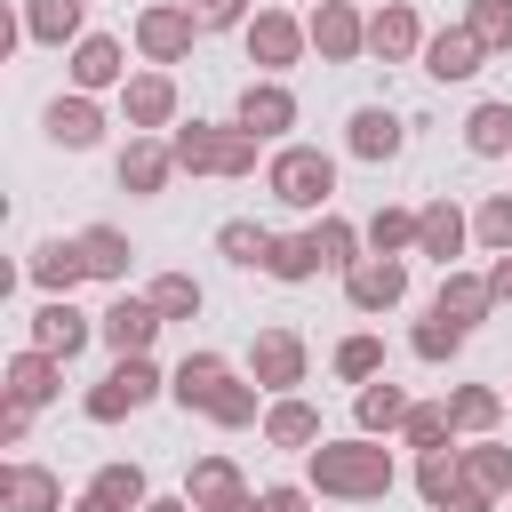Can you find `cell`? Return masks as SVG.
Masks as SVG:
<instances>
[{
    "mask_svg": "<svg viewBox=\"0 0 512 512\" xmlns=\"http://www.w3.org/2000/svg\"><path fill=\"white\" fill-rule=\"evenodd\" d=\"M304 472H312V488L320 496H344V504H368V496H392V448L376 440V432H352V440H320V448H304Z\"/></svg>",
    "mask_w": 512,
    "mask_h": 512,
    "instance_id": "1",
    "label": "cell"
},
{
    "mask_svg": "<svg viewBox=\"0 0 512 512\" xmlns=\"http://www.w3.org/2000/svg\"><path fill=\"white\" fill-rule=\"evenodd\" d=\"M168 144H176V168H184V176H256V144H264V136H248L240 120H232V128L192 120V128H168Z\"/></svg>",
    "mask_w": 512,
    "mask_h": 512,
    "instance_id": "2",
    "label": "cell"
},
{
    "mask_svg": "<svg viewBox=\"0 0 512 512\" xmlns=\"http://www.w3.org/2000/svg\"><path fill=\"white\" fill-rule=\"evenodd\" d=\"M264 192L280 208H304V216H328V192H336V160L320 144H280L264 160Z\"/></svg>",
    "mask_w": 512,
    "mask_h": 512,
    "instance_id": "3",
    "label": "cell"
},
{
    "mask_svg": "<svg viewBox=\"0 0 512 512\" xmlns=\"http://www.w3.org/2000/svg\"><path fill=\"white\" fill-rule=\"evenodd\" d=\"M168 384H160V368H152V352H120L112 360V376L88 392V424H120V416H136L144 400H160Z\"/></svg>",
    "mask_w": 512,
    "mask_h": 512,
    "instance_id": "4",
    "label": "cell"
},
{
    "mask_svg": "<svg viewBox=\"0 0 512 512\" xmlns=\"http://www.w3.org/2000/svg\"><path fill=\"white\" fill-rule=\"evenodd\" d=\"M192 40H200V16H192L184 0H152V8L136 16V56H144V64H184Z\"/></svg>",
    "mask_w": 512,
    "mask_h": 512,
    "instance_id": "5",
    "label": "cell"
},
{
    "mask_svg": "<svg viewBox=\"0 0 512 512\" xmlns=\"http://www.w3.org/2000/svg\"><path fill=\"white\" fill-rule=\"evenodd\" d=\"M240 40H248V64L280 80V72H288V64L304 56V40H312V32H304V24L288 16V8H256V16L240 24Z\"/></svg>",
    "mask_w": 512,
    "mask_h": 512,
    "instance_id": "6",
    "label": "cell"
},
{
    "mask_svg": "<svg viewBox=\"0 0 512 512\" xmlns=\"http://www.w3.org/2000/svg\"><path fill=\"white\" fill-rule=\"evenodd\" d=\"M408 296V256H360L344 272V304L352 312H392Z\"/></svg>",
    "mask_w": 512,
    "mask_h": 512,
    "instance_id": "7",
    "label": "cell"
},
{
    "mask_svg": "<svg viewBox=\"0 0 512 512\" xmlns=\"http://www.w3.org/2000/svg\"><path fill=\"white\" fill-rule=\"evenodd\" d=\"M304 360H312V352H304L296 328H264V336L248 344V376H256L264 392H296V384H304Z\"/></svg>",
    "mask_w": 512,
    "mask_h": 512,
    "instance_id": "8",
    "label": "cell"
},
{
    "mask_svg": "<svg viewBox=\"0 0 512 512\" xmlns=\"http://www.w3.org/2000/svg\"><path fill=\"white\" fill-rule=\"evenodd\" d=\"M304 32H312L320 64H352V56H368V16H360L352 0H320Z\"/></svg>",
    "mask_w": 512,
    "mask_h": 512,
    "instance_id": "9",
    "label": "cell"
},
{
    "mask_svg": "<svg viewBox=\"0 0 512 512\" xmlns=\"http://www.w3.org/2000/svg\"><path fill=\"white\" fill-rule=\"evenodd\" d=\"M120 112H128V136H160L176 120V80L168 72H128L120 80Z\"/></svg>",
    "mask_w": 512,
    "mask_h": 512,
    "instance_id": "10",
    "label": "cell"
},
{
    "mask_svg": "<svg viewBox=\"0 0 512 512\" xmlns=\"http://www.w3.org/2000/svg\"><path fill=\"white\" fill-rule=\"evenodd\" d=\"M168 320H160V304L152 296H112L104 312H96V336L112 344V352H152V336H160Z\"/></svg>",
    "mask_w": 512,
    "mask_h": 512,
    "instance_id": "11",
    "label": "cell"
},
{
    "mask_svg": "<svg viewBox=\"0 0 512 512\" xmlns=\"http://www.w3.org/2000/svg\"><path fill=\"white\" fill-rule=\"evenodd\" d=\"M0 512H64V480L32 456H8L0 464Z\"/></svg>",
    "mask_w": 512,
    "mask_h": 512,
    "instance_id": "12",
    "label": "cell"
},
{
    "mask_svg": "<svg viewBox=\"0 0 512 512\" xmlns=\"http://www.w3.org/2000/svg\"><path fill=\"white\" fill-rule=\"evenodd\" d=\"M112 168H120V192H144V200H152V192H168V176H176V144H168V136H128Z\"/></svg>",
    "mask_w": 512,
    "mask_h": 512,
    "instance_id": "13",
    "label": "cell"
},
{
    "mask_svg": "<svg viewBox=\"0 0 512 512\" xmlns=\"http://www.w3.org/2000/svg\"><path fill=\"white\" fill-rule=\"evenodd\" d=\"M232 384V360L224 352H184L176 360V376H168V400L184 408V416H208V400Z\"/></svg>",
    "mask_w": 512,
    "mask_h": 512,
    "instance_id": "14",
    "label": "cell"
},
{
    "mask_svg": "<svg viewBox=\"0 0 512 512\" xmlns=\"http://www.w3.org/2000/svg\"><path fill=\"white\" fill-rule=\"evenodd\" d=\"M232 120H240L248 136H288V128H296V96H288V88L264 72V80H248V88H240Z\"/></svg>",
    "mask_w": 512,
    "mask_h": 512,
    "instance_id": "15",
    "label": "cell"
},
{
    "mask_svg": "<svg viewBox=\"0 0 512 512\" xmlns=\"http://www.w3.org/2000/svg\"><path fill=\"white\" fill-rule=\"evenodd\" d=\"M464 240H472V224H464V208L456 200H424L416 208V256H432L440 272L464 256Z\"/></svg>",
    "mask_w": 512,
    "mask_h": 512,
    "instance_id": "16",
    "label": "cell"
},
{
    "mask_svg": "<svg viewBox=\"0 0 512 512\" xmlns=\"http://www.w3.org/2000/svg\"><path fill=\"white\" fill-rule=\"evenodd\" d=\"M432 312H440L448 328H464V336H472V328L496 312V296H488V272H456V264H448V272H440V296H432Z\"/></svg>",
    "mask_w": 512,
    "mask_h": 512,
    "instance_id": "17",
    "label": "cell"
},
{
    "mask_svg": "<svg viewBox=\"0 0 512 512\" xmlns=\"http://www.w3.org/2000/svg\"><path fill=\"white\" fill-rule=\"evenodd\" d=\"M16 408H48L56 392H64V360L56 352H40V344H24L16 360H8V384H0Z\"/></svg>",
    "mask_w": 512,
    "mask_h": 512,
    "instance_id": "18",
    "label": "cell"
},
{
    "mask_svg": "<svg viewBox=\"0 0 512 512\" xmlns=\"http://www.w3.org/2000/svg\"><path fill=\"white\" fill-rule=\"evenodd\" d=\"M368 56H384V64L424 56V24H416V8H408V0H384V8L368 16Z\"/></svg>",
    "mask_w": 512,
    "mask_h": 512,
    "instance_id": "19",
    "label": "cell"
},
{
    "mask_svg": "<svg viewBox=\"0 0 512 512\" xmlns=\"http://www.w3.org/2000/svg\"><path fill=\"white\" fill-rule=\"evenodd\" d=\"M480 56H488V48H480L472 24H440V32L424 40V72H432V80H472Z\"/></svg>",
    "mask_w": 512,
    "mask_h": 512,
    "instance_id": "20",
    "label": "cell"
},
{
    "mask_svg": "<svg viewBox=\"0 0 512 512\" xmlns=\"http://www.w3.org/2000/svg\"><path fill=\"white\" fill-rule=\"evenodd\" d=\"M128 80V48L112 40V32H88V40H72V88H120Z\"/></svg>",
    "mask_w": 512,
    "mask_h": 512,
    "instance_id": "21",
    "label": "cell"
},
{
    "mask_svg": "<svg viewBox=\"0 0 512 512\" xmlns=\"http://www.w3.org/2000/svg\"><path fill=\"white\" fill-rule=\"evenodd\" d=\"M88 336H96V320H88V312H72V296H48V304L32 312V344H40V352H56V360H72Z\"/></svg>",
    "mask_w": 512,
    "mask_h": 512,
    "instance_id": "22",
    "label": "cell"
},
{
    "mask_svg": "<svg viewBox=\"0 0 512 512\" xmlns=\"http://www.w3.org/2000/svg\"><path fill=\"white\" fill-rule=\"evenodd\" d=\"M48 136H56L64 152H88V144H104V112H96V96H88V88L56 96V104H48Z\"/></svg>",
    "mask_w": 512,
    "mask_h": 512,
    "instance_id": "23",
    "label": "cell"
},
{
    "mask_svg": "<svg viewBox=\"0 0 512 512\" xmlns=\"http://www.w3.org/2000/svg\"><path fill=\"white\" fill-rule=\"evenodd\" d=\"M344 144H352V160H392L400 144H408V128H400V112H384V104H360L352 112V128H344Z\"/></svg>",
    "mask_w": 512,
    "mask_h": 512,
    "instance_id": "24",
    "label": "cell"
},
{
    "mask_svg": "<svg viewBox=\"0 0 512 512\" xmlns=\"http://www.w3.org/2000/svg\"><path fill=\"white\" fill-rule=\"evenodd\" d=\"M80 24H88V0H24V40H40V48L88 40Z\"/></svg>",
    "mask_w": 512,
    "mask_h": 512,
    "instance_id": "25",
    "label": "cell"
},
{
    "mask_svg": "<svg viewBox=\"0 0 512 512\" xmlns=\"http://www.w3.org/2000/svg\"><path fill=\"white\" fill-rule=\"evenodd\" d=\"M408 408H416V400H408V392H400L392 376H368V384H360V400H352L360 432H376V440H392V432L408 424Z\"/></svg>",
    "mask_w": 512,
    "mask_h": 512,
    "instance_id": "26",
    "label": "cell"
},
{
    "mask_svg": "<svg viewBox=\"0 0 512 512\" xmlns=\"http://www.w3.org/2000/svg\"><path fill=\"white\" fill-rule=\"evenodd\" d=\"M80 280H88L80 240H40V248H32V288H40V296H72Z\"/></svg>",
    "mask_w": 512,
    "mask_h": 512,
    "instance_id": "27",
    "label": "cell"
},
{
    "mask_svg": "<svg viewBox=\"0 0 512 512\" xmlns=\"http://www.w3.org/2000/svg\"><path fill=\"white\" fill-rule=\"evenodd\" d=\"M264 440H272V448H320V408L296 400V392H280V400L264 408Z\"/></svg>",
    "mask_w": 512,
    "mask_h": 512,
    "instance_id": "28",
    "label": "cell"
},
{
    "mask_svg": "<svg viewBox=\"0 0 512 512\" xmlns=\"http://www.w3.org/2000/svg\"><path fill=\"white\" fill-rule=\"evenodd\" d=\"M80 264H88V280H128L136 248H128L120 224H88V232H80Z\"/></svg>",
    "mask_w": 512,
    "mask_h": 512,
    "instance_id": "29",
    "label": "cell"
},
{
    "mask_svg": "<svg viewBox=\"0 0 512 512\" xmlns=\"http://www.w3.org/2000/svg\"><path fill=\"white\" fill-rule=\"evenodd\" d=\"M184 496H192L200 512H216V504L248 496V480H240V464H232V456H200V464L184 472Z\"/></svg>",
    "mask_w": 512,
    "mask_h": 512,
    "instance_id": "30",
    "label": "cell"
},
{
    "mask_svg": "<svg viewBox=\"0 0 512 512\" xmlns=\"http://www.w3.org/2000/svg\"><path fill=\"white\" fill-rule=\"evenodd\" d=\"M456 488H464V448H424V456H416V496L440 512Z\"/></svg>",
    "mask_w": 512,
    "mask_h": 512,
    "instance_id": "31",
    "label": "cell"
},
{
    "mask_svg": "<svg viewBox=\"0 0 512 512\" xmlns=\"http://www.w3.org/2000/svg\"><path fill=\"white\" fill-rule=\"evenodd\" d=\"M264 272H272V280H288V288H296V280H312V272H320V248H312V232H272V248H264Z\"/></svg>",
    "mask_w": 512,
    "mask_h": 512,
    "instance_id": "32",
    "label": "cell"
},
{
    "mask_svg": "<svg viewBox=\"0 0 512 512\" xmlns=\"http://www.w3.org/2000/svg\"><path fill=\"white\" fill-rule=\"evenodd\" d=\"M360 240H368V256H408L416 248V208H376L360 224Z\"/></svg>",
    "mask_w": 512,
    "mask_h": 512,
    "instance_id": "33",
    "label": "cell"
},
{
    "mask_svg": "<svg viewBox=\"0 0 512 512\" xmlns=\"http://www.w3.org/2000/svg\"><path fill=\"white\" fill-rule=\"evenodd\" d=\"M448 416H456V432H496L504 392H496V384H456V392H448Z\"/></svg>",
    "mask_w": 512,
    "mask_h": 512,
    "instance_id": "34",
    "label": "cell"
},
{
    "mask_svg": "<svg viewBox=\"0 0 512 512\" xmlns=\"http://www.w3.org/2000/svg\"><path fill=\"white\" fill-rule=\"evenodd\" d=\"M464 480L488 488V496H512V448H496V440L480 432V440L464 448Z\"/></svg>",
    "mask_w": 512,
    "mask_h": 512,
    "instance_id": "35",
    "label": "cell"
},
{
    "mask_svg": "<svg viewBox=\"0 0 512 512\" xmlns=\"http://www.w3.org/2000/svg\"><path fill=\"white\" fill-rule=\"evenodd\" d=\"M464 144H472L480 160L512 152V104H472V112H464Z\"/></svg>",
    "mask_w": 512,
    "mask_h": 512,
    "instance_id": "36",
    "label": "cell"
},
{
    "mask_svg": "<svg viewBox=\"0 0 512 512\" xmlns=\"http://www.w3.org/2000/svg\"><path fill=\"white\" fill-rule=\"evenodd\" d=\"M312 248H320V272H352V264H360V224L320 216V224H312Z\"/></svg>",
    "mask_w": 512,
    "mask_h": 512,
    "instance_id": "37",
    "label": "cell"
},
{
    "mask_svg": "<svg viewBox=\"0 0 512 512\" xmlns=\"http://www.w3.org/2000/svg\"><path fill=\"white\" fill-rule=\"evenodd\" d=\"M400 440L424 456V448H448L456 440V416H448V400H416L408 408V424H400Z\"/></svg>",
    "mask_w": 512,
    "mask_h": 512,
    "instance_id": "38",
    "label": "cell"
},
{
    "mask_svg": "<svg viewBox=\"0 0 512 512\" xmlns=\"http://www.w3.org/2000/svg\"><path fill=\"white\" fill-rule=\"evenodd\" d=\"M88 488H96L104 504H120V512H144V504H152V480H144V464H104Z\"/></svg>",
    "mask_w": 512,
    "mask_h": 512,
    "instance_id": "39",
    "label": "cell"
},
{
    "mask_svg": "<svg viewBox=\"0 0 512 512\" xmlns=\"http://www.w3.org/2000/svg\"><path fill=\"white\" fill-rule=\"evenodd\" d=\"M144 296H152V304H160V320H200V304H208V296H200V280H192V272H160V280H152V288H144Z\"/></svg>",
    "mask_w": 512,
    "mask_h": 512,
    "instance_id": "40",
    "label": "cell"
},
{
    "mask_svg": "<svg viewBox=\"0 0 512 512\" xmlns=\"http://www.w3.org/2000/svg\"><path fill=\"white\" fill-rule=\"evenodd\" d=\"M464 24L480 32V48H488V56H512V0H472V8H464Z\"/></svg>",
    "mask_w": 512,
    "mask_h": 512,
    "instance_id": "41",
    "label": "cell"
},
{
    "mask_svg": "<svg viewBox=\"0 0 512 512\" xmlns=\"http://www.w3.org/2000/svg\"><path fill=\"white\" fill-rule=\"evenodd\" d=\"M216 248H224V264H256V272H264V248H272V232H264V224H248V216H232V224L216 232Z\"/></svg>",
    "mask_w": 512,
    "mask_h": 512,
    "instance_id": "42",
    "label": "cell"
},
{
    "mask_svg": "<svg viewBox=\"0 0 512 512\" xmlns=\"http://www.w3.org/2000/svg\"><path fill=\"white\" fill-rule=\"evenodd\" d=\"M256 392H264L256 376H248V384L232 376V384H224V392L208 400V424H224V432H240V424H256Z\"/></svg>",
    "mask_w": 512,
    "mask_h": 512,
    "instance_id": "43",
    "label": "cell"
},
{
    "mask_svg": "<svg viewBox=\"0 0 512 512\" xmlns=\"http://www.w3.org/2000/svg\"><path fill=\"white\" fill-rule=\"evenodd\" d=\"M472 240H480L488 256H504V248H512V192H488V200H480V216H472Z\"/></svg>",
    "mask_w": 512,
    "mask_h": 512,
    "instance_id": "44",
    "label": "cell"
},
{
    "mask_svg": "<svg viewBox=\"0 0 512 512\" xmlns=\"http://www.w3.org/2000/svg\"><path fill=\"white\" fill-rule=\"evenodd\" d=\"M408 352H416V360H456V352H464V328H448V320L432 312V320L408 328Z\"/></svg>",
    "mask_w": 512,
    "mask_h": 512,
    "instance_id": "45",
    "label": "cell"
},
{
    "mask_svg": "<svg viewBox=\"0 0 512 512\" xmlns=\"http://www.w3.org/2000/svg\"><path fill=\"white\" fill-rule=\"evenodd\" d=\"M336 376H344V384L384 376V344H376V336H344V344H336Z\"/></svg>",
    "mask_w": 512,
    "mask_h": 512,
    "instance_id": "46",
    "label": "cell"
},
{
    "mask_svg": "<svg viewBox=\"0 0 512 512\" xmlns=\"http://www.w3.org/2000/svg\"><path fill=\"white\" fill-rule=\"evenodd\" d=\"M184 8H192V16H200V32H240V24H248V16H256V8H248V0H184Z\"/></svg>",
    "mask_w": 512,
    "mask_h": 512,
    "instance_id": "47",
    "label": "cell"
},
{
    "mask_svg": "<svg viewBox=\"0 0 512 512\" xmlns=\"http://www.w3.org/2000/svg\"><path fill=\"white\" fill-rule=\"evenodd\" d=\"M24 432H32V408L8 400V408H0V448H24Z\"/></svg>",
    "mask_w": 512,
    "mask_h": 512,
    "instance_id": "48",
    "label": "cell"
},
{
    "mask_svg": "<svg viewBox=\"0 0 512 512\" xmlns=\"http://www.w3.org/2000/svg\"><path fill=\"white\" fill-rule=\"evenodd\" d=\"M440 512H496V496H488V488H472V480H464V488H456V496H448V504H440Z\"/></svg>",
    "mask_w": 512,
    "mask_h": 512,
    "instance_id": "49",
    "label": "cell"
},
{
    "mask_svg": "<svg viewBox=\"0 0 512 512\" xmlns=\"http://www.w3.org/2000/svg\"><path fill=\"white\" fill-rule=\"evenodd\" d=\"M488 296H496V304H512V248L488 264Z\"/></svg>",
    "mask_w": 512,
    "mask_h": 512,
    "instance_id": "50",
    "label": "cell"
},
{
    "mask_svg": "<svg viewBox=\"0 0 512 512\" xmlns=\"http://www.w3.org/2000/svg\"><path fill=\"white\" fill-rule=\"evenodd\" d=\"M264 512H312L304 488H264Z\"/></svg>",
    "mask_w": 512,
    "mask_h": 512,
    "instance_id": "51",
    "label": "cell"
},
{
    "mask_svg": "<svg viewBox=\"0 0 512 512\" xmlns=\"http://www.w3.org/2000/svg\"><path fill=\"white\" fill-rule=\"evenodd\" d=\"M144 512H200V504H192V496H152Z\"/></svg>",
    "mask_w": 512,
    "mask_h": 512,
    "instance_id": "52",
    "label": "cell"
},
{
    "mask_svg": "<svg viewBox=\"0 0 512 512\" xmlns=\"http://www.w3.org/2000/svg\"><path fill=\"white\" fill-rule=\"evenodd\" d=\"M72 512H120V504H104L96 488H80V504H72Z\"/></svg>",
    "mask_w": 512,
    "mask_h": 512,
    "instance_id": "53",
    "label": "cell"
},
{
    "mask_svg": "<svg viewBox=\"0 0 512 512\" xmlns=\"http://www.w3.org/2000/svg\"><path fill=\"white\" fill-rule=\"evenodd\" d=\"M216 512H264V496H232V504H216Z\"/></svg>",
    "mask_w": 512,
    "mask_h": 512,
    "instance_id": "54",
    "label": "cell"
}]
</instances>
